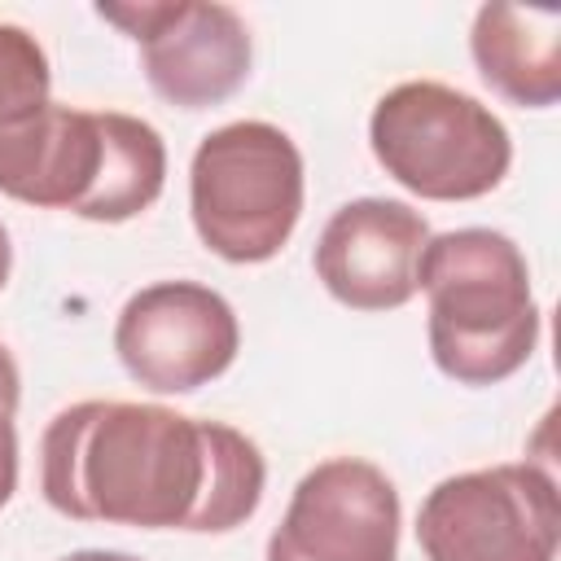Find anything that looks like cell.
Listing matches in <instances>:
<instances>
[{"instance_id": "6da1fadb", "label": "cell", "mask_w": 561, "mask_h": 561, "mask_svg": "<svg viewBox=\"0 0 561 561\" xmlns=\"http://www.w3.org/2000/svg\"><path fill=\"white\" fill-rule=\"evenodd\" d=\"M263 486L250 434L162 403L83 399L39 438V491L70 522L224 535L254 517Z\"/></svg>"}, {"instance_id": "7a4b0ae2", "label": "cell", "mask_w": 561, "mask_h": 561, "mask_svg": "<svg viewBox=\"0 0 561 561\" xmlns=\"http://www.w3.org/2000/svg\"><path fill=\"white\" fill-rule=\"evenodd\" d=\"M416 289L430 298V355L460 386L513 377L539 342V302L526 254L495 228H456L425 241Z\"/></svg>"}, {"instance_id": "3957f363", "label": "cell", "mask_w": 561, "mask_h": 561, "mask_svg": "<svg viewBox=\"0 0 561 561\" xmlns=\"http://www.w3.org/2000/svg\"><path fill=\"white\" fill-rule=\"evenodd\" d=\"M302 153L276 123L237 118L206 131L188 162L193 232L224 263H267L302 219Z\"/></svg>"}, {"instance_id": "277c9868", "label": "cell", "mask_w": 561, "mask_h": 561, "mask_svg": "<svg viewBox=\"0 0 561 561\" xmlns=\"http://www.w3.org/2000/svg\"><path fill=\"white\" fill-rule=\"evenodd\" d=\"M110 110H75L53 101V66L44 44L0 22V193L39 206L70 210L92 193L105 153Z\"/></svg>"}, {"instance_id": "5b68a950", "label": "cell", "mask_w": 561, "mask_h": 561, "mask_svg": "<svg viewBox=\"0 0 561 561\" xmlns=\"http://www.w3.org/2000/svg\"><path fill=\"white\" fill-rule=\"evenodd\" d=\"M368 149L394 184L425 202L486 197L513 167L508 127L491 105L438 79L381 92L368 114Z\"/></svg>"}, {"instance_id": "8992f818", "label": "cell", "mask_w": 561, "mask_h": 561, "mask_svg": "<svg viewBox=\"0 0 561 561\" xmlns=\"http://www.w3.org/2000/svg\"><path fill=\"white\" fill-rule=\"evenodd\" d=\"M557 482L539 465L443 478L416 513L425 561H557Z\"/></svg>"}, {"instance_id": "52a82bcc", "label": "cell", "mask_w": 561, "mask_h": 561, "mask_svg": "<svg viewBox=\"0 0 561 561\" xmlns=\"http://www.w3.org/2000/svg\"><path fill=\"white\" fill-rule=\"evenodd\" d=\"M241 351L232 302L202 280H153L114 320V355L153 394H193L224 377Z\"/></svg>"}, {"instance_id": "ba28073f", "label": "cell", "mask_w": 561, "mask_h": 561, "mask_svg": "<svg viewBox=\"0 0 561 561\" xmlns=\"http://www.w3.org/2000/svg\"><path fill=\"white\" fill-rule=\"evenodd\" d=\"M96 18L114 22L136 48L149 88L180 110H206L228 101L254 61L250 26L228 4L206 0H140L96 4Z\"/></svg>"}, {"instance_id": "9c48e42d", "label": "cell", "mask_w": 561, "mask_h": 561, "mask_svg": "<svg viewBox=\"0 0 561 561\" xmlns=\"http://www.w3.org/2000/svg\"><path fill=\"white\" fill-rule=\"evenodd\" d=\"M399 526L403 508L386 469L329 456L298 478L263 561H399Z\"/></svg>"}, {"instance_id": "30bf717a", "label": "cell", "mask_w": 561, "mask_h": 561, "mask_svg": "<svg viewBox=\"0 0 561 561\" xmlns=\"http://www.w3.org/2000/svg\"><path fill=\"white\" fill-rule=\"evenodd\" d=\"M430 224L399 197H355L337 206L316 241V276L351 311H394L416 298V263Z\"/></svg>"}, {"instance_id": "8fae6325", "label": "cell", "mask_w": 561, "mask_h": 561, "mask_svg": "<svg viewBox=\"0 0 561 561\" xmlns=\"http://www.w3.org/2000/svg\"><path fill=\"white\" fill-rule=\"evenodd\" d=\"M469 53L491 92L522 110L561 101V13L522 4H482L473 13Z\"/></svg>"}, {"instance_id": "7c38bea8", "label": "cell", "mask_w": 561, "mask_h": 561, "mask_svg": "<svg viewBox=\"0 0 561 561\" xmlns=\"http://www.w3.org/2000/svg\"><path fill=\"white\" fill-rule=\"evenodd\" d=\"M167 184V145L153 123L110 110V131H105V153L92 180L88 202L79 206V219L92 224H127L145 215Z\"/></svg>"}, {"instance_id": "4fadbf2b", "label": "cell", "mask_w": 561, "mask_h": 561, "mask_svg": "<svg viewBox=\"0 0 561 561\" xmlns=\"http://www.w3.org/2000/svg\"><path fill=\"white\" fill-rule=\"evenodd\" d=\"M18 403H22V373L13 351L0 342V508L18 491Z\"/></svg>"}, {"instance_id": "5bb4252c", "label": "cell", "mask_w": 561, "mask_h": 561, "mask_svg": "<svg viewBox=\"0 0 561 561\" xmlns=\"http://www.w3.org/2000/svg\"><path fill=\"white\" fill-rule=\"evenodd\" d=\"M61 561H140L131 552H114V548H79V552H66Z\"/></svg>"}, {"instance_id": "9a60e30c", "label": "cell", "mask_w": 561, "mask_h": 561, "mask_svg": "<svg viewBox=\"0 0 561 561\" xmlns=\"http://www.w3.org/2000/svg\"><path fill=\"white\" fill-rule=\"evenodd\" d=\"M9 272H13V241H9V228L0 224V289L9 285Z\"/></svg>"}]
</instances>
